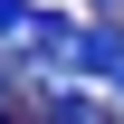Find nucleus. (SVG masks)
Segmentation results:
<instances>
[{"mask_svg":"<svg viewBox=\"0 0 124 124\" xmlns=\"http://www.w3.org/2000/svg\"><path fill=\"white\" fill-rule=\"evenodd\" d=\"M77 77L124 105V19H86V29H77Z\"/></svg>","mask_w":124,"mask_h":124,"instance_id":"obj_1","label":"nucleus"},{"mask_svg":"<svg viewBox=\"0 0 124 124\" xmlns=\"http://www.w3.org/2000/svg\"><path fill=\"white\" fill-rule=\"evenodd\" d=\"M29 29H38V10H29V0H0V48H19Z\"/></svg>","mask_w":124,"mask_h":124,"instance_id":"obj_2","label":"nucleus"}]
</instances>
